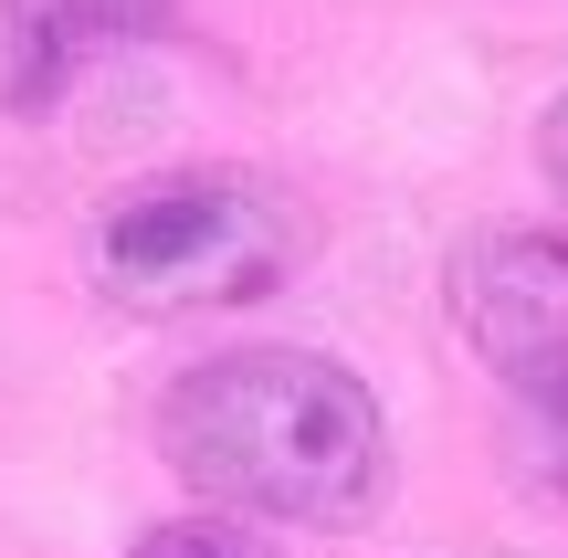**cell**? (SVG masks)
Masks as SVG:
<instances>
[{
  "label": "cell",
  "instance_id": "obj_1",
  "mask_svg": "<svg viewBox=\"0 0 568 558\" xmlns=\"http://www.w3.org/2000/svg\"><path fill=\"white\" fill-rule=\"evenodd\" d=\"M159 454L190 496L274 527H368L389 496V422L316 348H222L159 390Z\"/></svg>",
  "mask_w": 568,
  "mask_h": 558
},
{
  "label": "cell",
  "instance_id": "obj_2",
  "mask_svg": "<svg viewBox=\"0 0 568 558\" xmlns=\"http://www.w3.org/2000/svg\"><path fill=\"white\" fill-rule=\"evenodd\" d=\"M305 264V211L264 169H159L116 190L95 222V285L126 316L253 306Z\"/></svg>",
  "mask_w": 568,
  "mask_h": 558
},
{
  "label": "cell",
  "instance_id": "obj_3",
  "mask_svg": "<svg viewBox=\"0 0 568 558\" xmlns=\"http://www.w3.org/2000/svg\"><path fill=\"white\" fill-rule=\"evenodd\" d=\"M453 327L516 390L537 443V475L568 496V232H474L443 274Z\"/></svg>",
  "mask_w": 568,
  "mask_h": 558
},
{
  "label": "cell",
  "instance_id": "obj_4",
  "mask_svg": "<svg viewBox=\"0 0 568 558\" xmlns=\"http://www.w3.org/2000/svg\"><path fill=\"white\" fill-rule=\"evenodd\" d=\"M148 32H169V0H11V32H0V84H11V105L32 116V105H53L95 53L148 42Z\"/></svg>",
  "mask_w": 568,
  "mask_h": 558
},
{
  "label": "cell",
  "instance_id": "obj_5",
  "mask_svg": "<svg viewBox=\"0 0 568 558\" xmlns=\"http://www.w3.org/2000/svg\"><path fill=\"white\" fill-rule=\"evenodd\" d=\"M126 558H274V548L243 538V527H222V517H169V527H148Z\"/></svg>",
  "mask_w": 568,
  "mask_h": 558
},
{
  "label": "cell",
  "instance_id": "obj_6",
  "mask_svg": "<svg viewBox=\"0 0 568 558\" xmlns=\"http://www.w3.org/2000/svg\"><path fill=\"white\" fill-rule=\"evenodd\" d=\"M537 169H548V180L568 190V95L548 105V116H537Z\"/></svg>",
  "mask_w": 568,
  "mask_h": 558
}]
</instances>
